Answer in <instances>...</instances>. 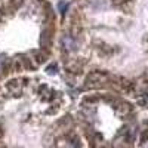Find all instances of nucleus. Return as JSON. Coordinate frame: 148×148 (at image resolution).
<instances>
[{
    "instance_id": "f257e3e1",
    "label": "nucleus",
    "mask_w": 148,
    "mask_h": 148,
    "mask_svg": "<svg viewBox=\"0 0 148 148\" xmlns=\"http://www.w3.org/2000/svg\"><path fill=\"white\" fill-rule=\"evenodd\" d=\"M67 6H68V5H67V2H59V3H58V9H59L61 12H62V14L67 10Z\"/></svg>"
},
{
    "instance_id": "f03ea898",
    "label": "nucleus",
    "mask_w": 148,
    "mask_h": 148,
    "mask_svg": "<svg viewBox=\"0 0 148 148\" xmlns=\"http://www.w3.org/2000/svg\"><path fill=\"white\" fill-rule=\"evenodd\" d=\"M0 64H2V61H0Z\"/></svg>"
}]
</instances>
